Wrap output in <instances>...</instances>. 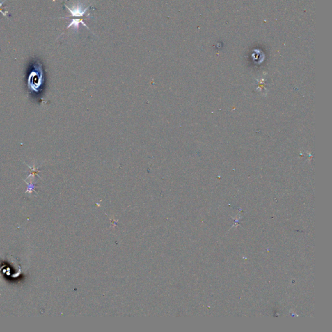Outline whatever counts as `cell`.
Here are the masks:
<instances>
[{
    "label": "cell",
    "mask_w": 332,
    "mask_h": 332,
    "mask_svg": "<svg viewBox=\"0 0 332 332\" xmlns=\"http://www.w3.org/2000/svg\"><path fill=\"white\" fill-rule=\"evenodd\" d=\"M66 8L70 11V13L72 15V16H83L85 13H86V10L88 7L86 8H83V7L79 5H77L73 7L72 8H70L66 5Z\"/></svg>",
    "instance_id": "cell-1"
},
{
    "label": "cell",
    "mask_w": 332,
    "mask_h": 332,
    "mask_svg": "<svg viewBox=\"0 0 332 332\" xmlns=\"http://www.w3.org/2000/svg\"><path fill=\"white\" fill-rule=\"evenodd\" d=\"M30 79H31V86H33V85H35L33 87V89H35V88H36V89L40 87V85L41 84V80H42V75L40 74H39L38 73L36 72H32L31 73V76H30Z\"/></svg>",
    "instance_id": "cell-2"
},
{
    "label": "cell",
    "mask_w": 332,
    "mask_h": 332,
    "mask_svg": "<svg viewBox=\"0 0 332 332\" xmlns=\"http://www.w3.org/2000/svg\"><path fill=\"white\" fill-rule=\"evenodd\" d=\"M79 24H83V25H84V27H86L88 28L87 25L84 24V22H83V20H82V19H72V22L70 23V24H69V25H68V26L67 27V28H70V27H73L75 28V29H77V28L79 27Z\"/></svg>",
    "instance_id": "cell-3"
},
{
    "label": "cell",
    "mask_w": 332,
    "mask_h": 332,
    "mask_svg": "<svg viewBox=\"0 0 332 332\" xmlns=\"http://www.w3.org/2000/svg\"><path fill=\"white\" fill-rule=\"evenodd\" d=\"M0 12H1V13H2V14H3V16H7V15H6V14H5V13H3V11H2V10H0Z\"/></svg>",
    "instance_id": "cell-4"
},
{
    "label": "cell",
    "mask_w": 332,
    "mask_h": 332,
    "mask_svg": "<svg viewBox=\"0 0 332 332\" xmlns=\"http://www.w3.org/2000/svg\"><path fill=\"white\" fill-rule=\"evenodd\" d=\"M4 2H5V1H3V2H1V3H0V7H1V5H3V3H4Z\"/></svg>",
    "instance_id": "cell-5"
}]
</instances>
